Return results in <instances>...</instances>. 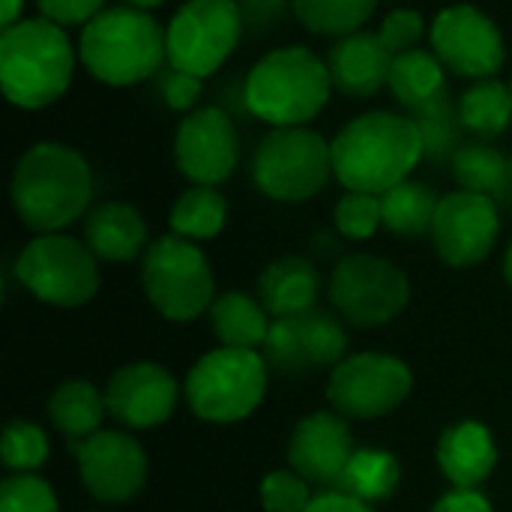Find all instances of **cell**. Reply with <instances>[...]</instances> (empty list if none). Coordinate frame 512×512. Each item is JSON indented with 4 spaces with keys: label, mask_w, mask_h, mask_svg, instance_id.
<instances>
[{
    "label": "cell",
    "mask_w": 512,
    "mask_h": 512,
    "mask_svg": "<svg viewBox=\"0 0 512 512\" xmlns=\"http://www.w3.org/2000/svg\"><path fill=\"white\" fill-rule=\"evenodd\" d=\"M333 144V174L345 192L384 195L411 180L426 156L420 123L399 111H366L348 120Z\"/></svg>",
    "instance_id": "obj_1"
},
{
    "label": "cell",
    "mask_w": 512,
    "mask_h": 512,
    "mask_svg": "<svg viewBox=\"0 0 512 512\" xmlns=\"http://www.w3.org/2000/svg\"><path fill=\"white\" fill-rule=\"evenodd\" d=\"M9 198L24 228L57 234L90 213L93 171L78 150L60 141H39L18 156Z\"/></svg>",
    "instance_id": "obj_2"
},
{
    "label": "cell",
    "mask_w": 512,
    "mask_h": 512,
    "mask_svg": "<svg viewBox=\"0 0 512 512\" xmlns=\"http://www.w3.org/2000/svg\"><path fill=\"white\" fill-rule=\"evenodd\" d=\"M333 78L327 60L306 45L267 51L243 81V102L270 129L309 126L330 102Z\"/></svg>",
    "instance_id": "obj_3"
},
{
    "label": "cell",
    "mask_w": 512,
    "mask_h": 512,
    "mask_svg": "<svg viewBox=\"0 0 512 512\" xmlns=\"http://www.w3.org/2000/svg\"><path fill=\"white\" fill-rule=\"evenodd\" d=\"M78 48L66 27L48 18H21L0 33V78L6 99L21 111L54 105L72 84Z\"/></svg>",
    "instance_id": "obj_4"
},
{
    "label": "cell",
    "mask_w": 512,
    "mask_h": 512,
    "mask_svg": "<svg viewBox=\"0 0 512 512\" xmlns=\"http://www.w3.org/2000/svg\"><path fill=\"white\" fill-rule=\"evenodd\" d=\"M78 60L96 81L108 87L141 84L165 69V27L147 9L126 3L102 9L81 27Z\"/></svg>",
    "instance_id": "obj_5"
},
{
    "label": "cell",
    "mask_w": 512,
    "mask_h": 512,
    "mask_svg": "<svg viewBox=\"0 0 512 512\" xmlns=\"http://www.w3.org/2000/svg\"><path fill=\"white\" fill-rule=\"evenodd\" d=\"M333 177V144L309 129H270L252 156V183L261 195L285 204L315 198Z\"/></svg>",
    "instance_id": "obj_6"
},
{
    "label": "cell",
    "mask_w": 512,
    "mask_h": 512,
    "mask_svg": "<svg viewBox=\"0 0 512 512\" xmlns=\"http://www.w3.org/2000/svg\"><path fill=\"white\" fill-rule=\"evenodd\" d=\"M267 393V360L258 351L216 348L186 378V402L204 423L228 426L246 420Z\"/></svg>",
    "instance_id": "obj_7"
},
{
    "label": "cell",
    "mask_w": 512,
    "mask_h": 512,
    "mask_svg": "<svg viewBox=\"0 0 512 512\" xmlns=\"http://www.w3.org/2000/svg\"><path fill=\"white\" fill-rule=\"evenodd\" d=\"M141 285L153 309L177 324L210 312L216 300L207 255L177 234H165L147 246L141 258Z\"/></svg>",
    "instance_id": "obj_8"
},
{
    "label": "cell",
    "mask_w": 512,
    "mask_h": 512,
    "mask_svg": "<svg viewBox=\"0 0 512 512\" xmlns=\"http://www.w3.org/2000/svg\"><path fill=\"white\" fill-rule=\"evenodd\" d=\"M87 243L57 231L36 234L15 258V279L36 300L60 309L84 306L96 297L102 276Z\"/></svg>",
    "instance_id": "obj_9"
},
{
    "label": "cell",
    "mask_w": 512,
    "mask_h": 512,
    "mask_svg": "<svg viewBox=\"0 0 512 512\" xmlns=\"http://www.w3.org/2000/svg\"><path fill=\"white\" fill-rule=\"evenodd\" d=\"M240 0H186L165 27L168 66L195 78L216 75L243 36Z\"/></svg>",
    "instance_id": "obj_10"
},
{
    "label": "cell",
    "mask_w": 512,
    "mask_h": 512,
    "mask_svg": "<svg viewBox=\"0 0 512 512\" xmlns=\"http://www.w3.org/2000/svg\"><path fill=\"white\" fill-rule=\"evenodd\" d=\"M327 294L336 312L354 327H381L405 312L411 282L393 261L372 252H354L333 267Z\"/></svg>",
    "instance_id": "obj_11"
},
{
    "label": "cell",
    "mask_w": 512,
    "mask_h": 512,
    "mask_svg": "<svg viewBox=\"0 0 512 512\" xmlns=\"http://www.w3.org/2000/svg\"><path fill=\"white\" fill-rule=\"evenodd\" d=\"M414 387L405 360L393 354H354L333 366L327 381V402L345 420H378L393 414Z\"/></svg>",
    "instance_id": "obj_12"
},
{
    "label": "cell",
    "mask_w": 512,
    "mask_h": 512,
    "mask_svg": "<svg viewBox=\"0 0 512 512\" xmlns=\"http://www.w3.org/2000/svg\"><path fill=\"white\" fill-rule=\"evenodd\" d=\"M429 42L447 72L459 78H495L507 60V42L501 27L483 9L456 3L432 18Z\"/></svg>",
    "instance_id": "obj_13"
},
{
    "label": "cell",
    "mask_w": 512,
    "mask_h": 512,
    "mask_svg": "<svg viewBox=\"0 0 512 512\" xmlns=\"http://www.w3.org/2000/svg\"><path fill=\"white\" fill-rule=\"evenodd\" d=\"M501 234V213L498 198L456 189L441 198L435 222H432V243L444 264L450 267H474L486 261Z\"/></svg>",
    "instance_id": "obj_14"
},
{
    "label": "cell",
    "mask_w": 512,
    "mask_h": 512,
    "mask_svg": "<svg viewBox=\"0 0 512 512\" xmlns=\"http://www.w3.org/2000/svg\"><path fill=\"white\" fill-rule=\"evenodd\" d=\"M348 333L324 309H306L300 315L273 318L264 345L267 366L282 375H306L315 369H330L345 360Z\"/></svg>",
    "instance_id": "obj_15"
},
{
    "label": "cell",
    "mask_w": 512,
    "mask_h": 512,
    "mask_svg": "<svg viewBox=\"0 0 512 512\" xmlns=\"http://www.w3.org/2000/svg\"><path fill=\"white\" fill-rule=\"evenodd\" d=\"M84 489L99 504H126L147 483V453L126 432H96L69 444Z\"/></svg>",
    "instance_id": "obj_16"
},
{
    "label": "cell",
    "mask_w": 512,
    "mask_h": 512,
    "mask_svg": "<svg viewBox=\"0 0 512 512\" xmlns=\"http://www.w3.org/2000/svg\"><path fill=\"white\" fill-rule=\"evenodd\" d=\"M174 162L192 186L225 183L240 162V135L222 108L189 111L174 132Z\"/></svg>",
    "instance_id": "obj_17"
},
{
    "label": "cell",
    "mask_w": 512,
    "mask_h": 512,
    "mask_svg": "<svg viewBox=\"0 0 512 512\" xmlns=\"http://www.w3.org/2000/svg\"><path fill=\"white\" fill-rule=\"evenodd\" d=\"M177 381L159 363H129L108 378V417L129 429H156L168 423L177 408Z\"/></svg>",
    "instance_id": "obj_18"
},
{
    "label": "cell",
    "mask_w": 512,
    "mask_h": 512,
    "mask_svg": "<svg viewBox=\"0 0 512 512\" xmlns=\"http://www.w3.org/2000/svg\"><path fill=\"white\" fill-rule=\"evenodd\" d=\"M354 435L342 414L318 411L303 417L288 441V462L306 483L336 489L354 459Z\"/></svg>",
    "instance_id": "obj_19"
},
{
    "label": "cell",
    "mask_w": 512,
    "mask_h": 512,
    "mask_svg": "<svg viewBox=\"0 0 512 512\" xmlns=\"http://www.w3.org/2000/svg\"><path fill=\"white\" fill-rule=\"evenodd\" d=\"M324 60L333 78V90L351 99H372L390 81L393 54L387 51L381 36L369 30H357L336 39Z\"/></svg>",
    "instance_id": "obj_20"
},
{
    "label": "cell",
    "mask_w": 512,
    "mask_h": 512,
    "mask_svg": "<svg viewBox=\"0 0 512 512\" xmlns=\"http://www.w3.org/2000/svg\"><path fill=\"white\" fill-rule=\"evenodd\" d=\"M498 465L492 432L477 420L453 423L438 441V468L453 489H480Z\"/></svg>",
    "instance_id": "obj_21"
},
{
    "label": "cell",
    "mask_w": 512,
    "mask_h": 512,
    "mask_svg": "<svg viewBox=\"0 0 512 512\" xmlns=\"http://www.w3.org/2000/svg\"><path fill=\"white\" fill-rule=\"evenodd\" d=\"M84 243L99 261L123 264L147 252V222L126 201L96 204L84 219Z\"/></svg>",
    "instance_id": "obj_22"
},
{
    "label": "cell",
    "mask_w": 512,
    "mask_h": 512,
    "mask_svg": "<svg viewBox=\"0 0 512 512\" xmlns=\"http://www.w3.org/2000/svg\"><path fill=\"white\" fill-rule=\"evenodd\" d=\"M318 291H321L318 267L303 255H282L261 270L255 297L261 300L270 318H288L315 309Z\"/></svg>",
    "instance_id": "obj_23"
},
{
    "label": "cell",
    "mask_w": 512,
    "mask_h": 512,
    "mask_svg": "<svg viewBox=\"0 0 512 512\" xmlns=\"http://www.w3.org/2000/svg\"><path fill=\"white\" fill-rule=\"evenodd\" d=\"M270 315L258 297L243 291H225L210 306V330L222 342V348L258 351L270 336Z\"/></svg>",
    "instance_id": "obj_24"
},
{
    "label": "cell",
    "mask_w": 512,
    "mask_h": 512,
    "mask_svg": "<svg viewBox=\"0 0 512 512\" xmlns=\"http://www.w3.org/2000/svg\"><path fill=\"white\" fill-rule=\"evenodd\" d=\"M444 72L447 69L435 51L411 48V51L393 57L387 87L399 105H405L408 111H420L444 96V84H447Z\"/></svg>",
    "instance_id": "obj_25"
},
{
    "label": "cell",
    "mask_w": 512,
    "mask_h": 512,
    "mask_svg": "<svg viewBox=\"0 0 512 512\" xmlns=\"http://www.w3.org/2000/svg\"><path fill=\"white\" fill-rule=\"evenodd\" d=\"M105 414V393H99L90 381H63L48 399V420L69 444L102 432L99 426Z\"/></svg>",
    "instance_id": "obj_26"
},
{
    "label": "cell",
    "mask_w": 512,
    "mask_h": 512,
    "mask_svg": "<svg viewBox=\"0 0 512 512\" xmlns=\"http://www.w3.org/2000/svg\"><path fill=\"white\" fill-rule=\"evenodd\" d=\"M441 198L432 186L420 180H405L381 195V216L384 228L396 237L417 240L423 234H432V222L438 213Z\"/></svg>",
    "instance_id": "obj_27"
},
{
    "label": "cell",
    "mask_w": 512,
    "mask_h": 512,
    "mask_svg": "<svg viewBox=\"0 0 512 512\" xmlns=\"http://www.w3.org/2000/svg\"><path fill=\"white\" fill-rule=\"evenodd\" d=\"M459 123L483 138H498L510 129L512 123V93L510 84L501 78H483L474 81L459 96Z\"/></svg>",
    "instance_id": "obj_28"
},
{
    "label": "cell",
    "mask_w": 512,
    "mask_h": 512,
    "mask_svg": "<svg viewBox=\"0 0 512 512\" xmlns=\"http://www.w3.org/2000/svg\"><path fill=\"white\" fill-rule=\"evenodd\" d=\"M399 483H402V465L393 453L357 450L336 489L345 495H354L366 504H381L396 495Z\"/></svg>",
    "instance_id": "obj_29"
},
{
    "label": "cell",
    "mask_w": 512,
    "mask_h": 512,
    "mask_svg": "<svg viewBox=\"0 0 512 512\" xmlns=\"http://www.w3.org/2000/svg\"><path fill=\"white\" fill-rule=\"evenodd\" d=\"M453 177L465 192H480V195H504L510 186V162L507 156L486 144V141H465L453 159Z\"/></svg>",
    "instance_id": "obj_30"
},
{
    "label": "cell",
    "mask_w": 512,
    "mask_h": 512,
    "mask_svg": "<svg viewBox=\"0 0 512 512\" xmlns=\"http://www.w3.org/2000/svg\"><path fill=\"white\" fill-rule=\"evenodd\" d=\"M228 222V201L216 186H189L171 207V231L186 240H213Z\"/></svg>",
    "instance_id": "obj_31"
},
{
    "label": "cell",
    "mask_w": 512,
    "mask_h": 512,
    "mask_svg": "<svg viewBox=\"0 0 512 512\" xmlns=\"http://www.w3.org/2000/svg\"><path fill=\"white\" fill-rule=\"evenodd\" d=\"M378 0H294V18L315 36L342 39L363 30L375 15Z\"/></svg>",
    "instance_id": "obj_32"
},
{
    "label": "cell",
    "mask_w": 512,
    "mask_h": 512,
    "mask_svg": "<svg viewBox=\"0 0 512 512\" xmlns=\"http://www.w3.org/2000/svg\"><path fill=\"white\" fill-rule=\"evenodd\" d=\"M3 465L12 474H33L45 465L51 447L45 432L27 420H9L3 429Z\"/></svg>",
    "instance_id": "obj_33"
},
{
    "label": "cell",
    "mask_w": 512,
    "mask_h": 512,
    "mask_svg": "<svg viewBox=\"0 0 512 512\" xmlns=\"http://www.w3.org/2000/svg\"><path fill=\"white\" fill-rule=\"evenodd\" d=\"M384 225L381 195L369 192H345L336 201V228L348 240H369Z\"/></svg>",
    "instance_id": "obj_34"
},
{
    "label": "cell",
    "mask_w": 512,
    "mask_h": 512,
    "mask_svg": "<svg viewBox=\"0 0 512 512\" xmlns=\"http://www.w3.org/2000/svg\"><path fill=\"white\" fill-rule=\"evenodd\" d=\"M0 512H60V504L36 474H12L0 483Z\"/></svg>",
    "instance_id": "obj_35"
},
{
    "label": "cell",
    "mask_w": 512,
    "mask_h": 512,
    "mask_svg": "<svg viewBox=\"0 0 512 512\" xmlns=\"http://www.w3.org/2000/svg\"><path fill=\"white\" fill-rule=\"evenodd\" d=\"M312 489L297 471H273L261 480V504L267 512H306Z\"/></svg>",
    "instance_id": "obj_36"
},
{
    "label": "cell",
    "mask_w": 512,
    "mask_h": 512,
    "mask_svg": "<svg viewBox=\"0 0 512 512\" xmlns=\"http://www.w3.org/2000/svg\"><path fill=\"white\" fill-rule=\"evenodd\" d=\"M378 36H381V42L387 45V51L393 57L405 54L411 48H420V42L426 36V18L417 9H393V12L384 15V21L378 27Z\"/></svg>",
    "instance_id": "obj_37"
},
{
    "label": "cell",
    "mask_w": 512,
    "mask_h": 512,
    "mask_svg": "<svg viewBox=\"0 0 512 512\" xmlns=\"http://www.w3.org/2000/svg\"><path fill=\"white\" fill-rule=\"evenodd\" d=\"M156 78H159V96L171 111H180V114L195 111V105L201 99V90H204V78H195V75L180 72L174 66L162 69Z\"/></svg>",
    "instance_id": "obj_38"
},
{
    "label": "cell",
    "mask_w": 512,
    "mask_h": 512,
    "mask_svg": "<svg viewBox=\"0 0 512 512\" xmlns=\"http://www.w3.org/2000/svg\"><path fill=\"white\" fill-rule=\"evenodd\" d=\"M36 6L42 18L60 27H84L105 9V0H36Z\"/></svg>",
    "instance_id": "obj_39"
},
{
    "label": "cell",
    "mask_w": 512,
    "mask_h": 512,
    "mask_svg": "<svg viewBox=\"0 0 512 512\" xmlns=\"http://www.w3.org/2000/svg\"><path fill=\"white\" fill-rule=\"evenodd\" d=\"M432 512H495L489 498L477 489H453L444 498H438V504Z\"/></svg>",
    "instance_id": "obj_40"
},
{
    "label": "cell",
    "mask_w": 512,
    "mask_h": 512,
    "mask_svg": "<svg viewBox=\"0 0 512 512\" xmlns=\"http://www.w3.org/2000/svg\"><path fill=\"white\" fill-rule=\"evenodd\" d=\"M306 512H375L372 504L354 498V495H345L339 489H327V492H318L312 498V504L306 507Z\"/></svg>",
    "instance_id": "obj_41"
},
{
    "label": "cell",
    "mask_w": 512,
    "mask_h": 512,
    "mask_svg": "<svg viewBox=\"0 0 512 512\" xmlns=\"http://www.w3.org/2000/svg\"><path fill=\"white\" fill-rule=\"evenodd\" d=\"M285 9H294V0H243V15L246 21H255V24L273 21Z\"/></svg>",
    "instance_id": "obj_42"
},
{
    "label": "cell",
    "mask_w": 512,
    "mask_h": 512,
    "mask_svg": "<svg viewBox=\"0 0 512 512\" xmlns=\"http://www.w3.org/2000/svg\"><path fill=\"white\" fill-rule=\"evenodd\" d=\"M24 12V0H3V27H12L15 21H21Z\"/></svg>",
    "instance_id": "obj_43"
},
{
    "label": "cell",
    "mask_w": 512,
    "mask_h": 512,
    "mask_svg": "<svg viewBox=\"0 0 512 512\" xmlns=\"http://www.w3.org/2000/svg\"><path fill=\"white\" fill-rule=\"evenodd\" d=\"M123 3H126V6H135V9H147V12H150V9L162 6L165 0H123Z\"/></svg>",
    "instance_id": "obj_44"
},
{
    "label": "cell",
    "mask_w": 512,
    "mask_h": 512,
    "mask_svg": "<svg viewBox=\"0 0 512 512\" xmlns=\"http://www.w3.org/2000/svg\"><path fill=\"white\" fill-rule=\"evenodd\" d=\"M504 279H507V285L512 288V243L507 246V255H504Z\"/></svg>",
    "instance_id": "obj_45"
},
{
    "label": "cell",
    "mask_w": 512,
    "mask_h": 512,
    "mask_svg": "<svg viewBox=\"0 0 512 512\" xmlns=\"http://www.w3.org/2000/svg\"><path fill=\"white\" fill-rule=\"evenodd\" d=\"M510 93H512V78H510Z\"/></svg>",
    "instance_id": "obj_46"
}]
</instances>
